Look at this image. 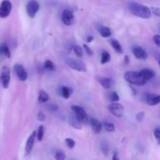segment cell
I'll return each instance as SVG.
<instances>
[{
	"mask_svg": "<svg viewBox=\"0 0 160 160\" xmlns=\"http://www.w3.org/2000/svg\"><path fill=\"white\" fill-rule=\"evenodd\" d=\"M128 8L133 15L143 19H149L152 16L151 9L145 5L135 2H131L128 4Z\"/></svg>",
	"mask_w": 160,
	"mask_h": 160,
	"instance_id": "cell-1",
	"label": "cell"
},
{
	"mask_svg": "<svg viewBox=\"0 0 160 160\" xmlns=\"http://www.w3.org/2000/svg\"><path fill=\"white\" fill-rule=\"evenodd\" d=\"M125 81L131 84H135L138 86H143L146 84V81L143 79L140 72L128 71L124 73Z\"/></svg>",
	"mask_w": 160,
	"mask_h": 160,
	"instance_id": "cell-2",
	"label": "cell"
},
{
	"mask_svg": "<svg viewBox=\"0 0 160 160\" xmlns=\"http://www.w3.org/2000/svg\"><path fill=\"white\" fill-rule=\"evenodd\" d=\"M66 63L73 70L79 72H86V66L84 62L79 59H73V58H68L66 59Z\"/></svg>",
	"mask_w": 160,
	"mask_h": 160,
	"instance_id": "cell-3",
	"label": "cell"
},
{
	"mask_svg": "<svg viewBox=\"0 0 160 160\" xmlns=\"http://www.w3.org/2000/svg\"><path fill=\"white\" fill-rule=\"evenodd\" d=\"M0 81L2 85L4 88H8L10 83V69L6 66L2 68L1 74H0Z\"/></svg>",
	"mask_w": 160,
	"mask_h": 160,
	"instance_id": "cell-4",
	"label": "cell"
},
{
	"mask_svg": "<svg viewBox=\"0 0 160 160\" xmlns=\"http://www.w3.org/2000/svg\"><path fill=\"white\" fill-rule=\"evenodd\" d=\"M108 109L112 115L115 116L116 117H119V118L123 117L124 114V108L120 103H118L117 102L109 105Z\"/></svg>",
	"mask_w": 160,
	"mask_h": 160,
	"instance_id": "cell-5",
	"label": "cell"
},
{
	"mask_svg": "<svg viewBox=\"0 0 160 160\" xmlns=\"http://www.w3.org/2000/svg\"><path fill=\"white\" fill-rule=\"evenodd\" d=\"M12 2L9 0H2L0 4V18H6L12 11Z\"/></svg>",
	"mask_w": 160,
	"mask_h": 160,
	"instance_id": "cell-6",
	"label": "cell"
},
{
	"mask_svg": "<svg viewBox=\"0 0 160 160\" xmlns=\"http://www.w3.org/2000/svg\"><path fill=\"white\" fill-rule=\"evenodd\" d=\"M72 110L73 111L76 117H78V120L82 123H86L88 121V117L87 112H85L82 107L79 106H71Z\"/></svg>",
	"mask_w": 160,
	"mask_h": 160,
	"instance_id": "cell-7",
	"label": "cell"
},
{
	"mask_svg": "<svg viewBox=\"0 0 160 160\" xmlns=\"http://www.w3.org/2000/svg\"><path fill=\"white\" fill-rule=\"evenodd\" d=\"M39 8H40V6H39L38 2H37L36 0H31L28 2L26 6V10L28 16L31 18H34L38 12Z\"/></svg>",
	"mask_w": 160,
	"mask_h": 160,
	"instance_id": "cell-8",
	"label": "cell"
},
{
	"mask_svg": "<svg viewBox=\"0 0 160 160\" xmlns=\"http://www.w3.org/2000/svg\"><path fill=\"white\" fill-rule=\"evenodd\" d=\"M13 70L18 79L21 81H25L28 79V73L21 64L17 63L13 66Z\"/></svg>",
	"mask_w": 160,
	"mask_h": 160,
	"instance_id": "cell-9",
	"label": "cell"
},
{
	"mask_svg": "<svg viewBox=\"0 0 160 160\" xmlns=\"http://www.w3.org/2000/svg\"><path fill=\"white\" fill-rule=\"evenodd\" d=\"M62 22L67 26L73 25L74 23V15L73 12L70 9H64L62 14Z\"/></svg>",
	"mask_w": 160,
	"mask_h": 160,
	"instance_id": "cell-10",
	"label": "cell"
},
{
	"mask_svg": "<svg viewBox=\"0 0 160 160\" xmlns=\"http://www.w3.org/2000/svg\"><path fill=\"white\" fill-rule=\"evenodd\" d=\"M36 138H37V132L34 131L31 133V135L28 137V140H27L26 146H25V152H26L27 155L31 154V152H32Z\"/></svg>",
	"mask_w": 160,
	"mask_h": 160,
	"instance_id": "cell-11",
	"label": "cell"
},
{
	"mask_svg": "<svg viewBox=\"0 0 160 160\" xmlns=\"http://www.w3.org/2000/svg\"><path fill=\"white\" fill-rule=\"evenodd\" d=\"M132 51L133 54H134V56H135L137 59L145 60V59H147V58H148V54H147L146 51L141 46L134 47Z\"/></svg>",
	"mask_w": 160,
	"mask_h": 160,
	"instance_id": "cell-12",
	"label": "cell"
},
{
	"mask_svg": "<svg viewBox=\"0 0 160 160\" xmlns=\"http://www.w3.org/2000/svg\"><path fill=\"white\" fill-rule=\"evenodd\" d=\"M145 102L149 106H156L160 103V95L155 94H149L145 97Z\"/></svg>",
	"mask_w": 160,
	"mask_h": 160,
	"instance_id": "cell-13",
	"label": "cell"
},
{
	"mask_svg": "<svg viewBox=\"0 0 160 160\" xmlns=\"http://www.w3.org/2000/svg\"><path fill=\"white\" fill-rule=\"evenodd\" d=\"M140 73L142 78H143V79L146 82H148L149 81H151L156 76L155 72L152 70H150V69H144V70H141Z\"/></svg>",
	"mask_w": 160,
	"mask_h": 160,
	"instance_id": "cell-14",
	"label": "cell"
},
{
	"mask_svg": "<svg viewBox=\"0 0 160 160\" xmlns=\"http://www.w3.org/2000/svg\"><path fill=\"white\" fill-rule=\"evenodd\" d=\"M96 80L104 88L109 89L112 87V81L111 78H105V77H97Z\"/></svg>",
	"mask_w": 160,
	"mask_h": 160,
	"instance_id": "cell-15",
	"label": "cell"
},
{
	"mask_svg": "<svg viewBox=\"0 0 160 160\" xmlns=\"http://www.w3.org/2000/svg\"><path fill=\"white\" fill-rule=\"evenodd\" d=\"M69 123L71 125L73 128H76V129H81V123L79 120L78 119V117H76L75 114H73V115H70V117H69Z\"/></svg>",
	"mask_w": 160,
	"mask_h": 160,
	"instance_id": "cell-16",
	"label": "cell"
},
{
	"mask_svg": "<svg viewBox=\"0 0 160 160\" xmlns=\"http://www.w3.org/2000/svg\"><path fill=\"white\" fill-rule=\"evenodd\" d=\"M91 125H92V131L95 134H99L102 131V125L101 122H99V120H96V119H92Z\"/></svg>",
	"mask_w": 160,
	"mask_h": 160,
	"instance_id": "cell-17",
	"label": "cell"
},
{
	"mask_svg": "<svg viewBox=\"0 0 160 160\" xmlns=\"http://www.w3.org/2000/svg\"><path fill=\"white\" fill-rule=\"evenodd\" d=\"M0 56H5L6 58L11 57L10 49L6 44H1L0 45Z\"/></svg>",
	"mask_w": 160,
	"mask_h": 160,
	"instance_id": "cell-18",
	"label": "cell"
},
{
	"mask_svg": "<svg viewBox=\"0 0 160 160\" xmlns=\"http://www.w3.org/2000/svg\"><path fill=\"white\" fill-rule=\"evenodd\" d=\"M110 43L113 49L116 51V52H117L118 54H122L123 53V48H122V45H120V43L118 41L116 40V39H112L110 41Z\"/></svg>",
	"mask_w": 160,
	"mask_h": 160,
	"instance_id": "cell-19",
	"label": "cell"
},
{
	"mask_svg": "<svg viewBox=\"0 0 160 160\" xmlns=\"http://www.w3.org/2000/svg\"><path fill=\"white\" fill-rule=\"evenodd\" d=\"M72 93H73V90L70 88L67 87V86H63L61 89V95L66 99H68Z\"/></svg>",
	"mask_w": 160,
	"mask_h": 160,
	"instance_id": "cell-20",
	"label": "cell"
},
{
	"mask_svg": "<svg viewBox=\"0 0 160 160\" xmlns=\"http://www.w3.org/2000/svg\"><path fill=\"white\" fill-rule=\"evenodd\" d=\"M48 100H49V95H48V94L46 92H45V91L41 90L38 95L39 102L45 103V102H47Z\"/></svg>",
	"mask_w": 160,
	"mask_h": 160,
	"instance_id": "cell-21",
	"label": "cell"
},
{
	"mask_svg": "<svg viewBox=\"0 0 160 160\" xmlns=\"http://www.w3.org/2000/svg\"><path fill=\"white\" fill-rule=\"evenodd\" d=\"M98 31H99L100 34H101V36L102 38H109L112 34L110 29L109 28H107V27H101Z\"/></svg>",
	"mask_w": 160,
	"mask_h": 160,
	"instance_id": "cell-22",
	"label": "cell"
},
{
	"mask_svg": "<svg viewBox=\"0 0 160 160\" xmlns=\"http://www.w3.org/2000/svg\"><path fill=\"white\" fill-rule=\"evenodd\" d=\"M100 147H101V150L102 152L103 155L104 156H107L108 153H109V144H108L107 141L106 140H102L100 143Z\"/></svg>",
	"mask_w": 160,
	"mask_h": 160,
	"instance_id": "cell-23",
	"label": "cell"
},
{
	"mask_svg": "<svg viewBox=\"0 0 160 160\" xmlns=\"http://www.w3.org/2000/svg\"><path fill=\"white\" fill-rule=\"evenodd\" d=\"M111 59L110 54L108 52H103L102 53V57H101V63L102 64H106L109 62Z\"/></svg>",
	"mask_w": 160,
	"mask_h": 160,
	"instance_id": "cell-24",
	"label": "cell"
},
{
	"mask_svg": "<svg viewBox=\"0 0 160 160\" xmlns=\"http://www.w3.org/2000/svg\"><path fill=\"white\" fill-rule=\"evenodd\" d=\"M44 68L48 71H53L55 70V65L51 60H46L44 62Z\"/></svg>",
	"mask_w": 160,
	"mask_h": 160,
	"instance_id": "cell-25",
	"label": "cell"
},
{
	"mask_svg": "<svg viewBox=\"0 0 160 160\" xmlns=\"http://www.w3.org/2000/svg\"><path fill=\"white\" fill-rule=\"evenodd\" d=\"M103 127H104L106 131H108V132H114L116 130L114 124L109 123V122H104L103 123Z\"/></svg>",
	"mask_w": 160,
	"mask_h": 160,
	"instance_id": "cell-26",
	"label": "cell"
},
{
	"mask_svg": "<svg viewBox=\"0 0 160 160\" xmlns=\"http://www.w3.org/2000/svg\"><path fill=\"white\" fill-rule=\"evenodd\" d=\"M44 129H45V128H44L43 125L39 126L38 130V132H37V139L38 142H41V141H42V139H43Z\"/></svg>",
	"mask_w": 160,
	"mask_h": 160,
	"instance_id": "cell-27",
	"label": "cell"
},
{
	"mask_svg": "<svg viewBox=\"0 0 160 160\" xmlns=\"http://www.w3.org/2000/svg\"><path fill=\"white\" fill-rule=\"evenodd\" d=\"M73 51H74L75 54H76L77 56L78 57H83V55H84V52H83V49L80 45H75L73 47Z\"/></svg>",
	"mask_w": 160,
	"mask_h": 160,
	"instance_id": "cell-28",
	"label": "cell"
},
{
	"mask_svg": "<svg viewBox=\"0 0 160 160\" xmlns=\"http://www.w3.org/2000/svg\"><path fill=\"white\" fill-rule=\"evenodd\" d=\"M65 143H66V145H67V146L70 148H74L75 145H76V143H75V141L73 140L72 138H66Z\"/></svg>",
	"mask_w": 160,
	"mask_h": 160,
	"instance_id": "cell-29",
	"label": "cell"
},
{
	"mask_svg": "<svg viewBox=\"0 0 160 160\" xmlns=\"http://www.w3.org/2000/svg\"><path fill=\"white\" fill-rule=\"evenodd\" d=\"M55 158L57 160H63L66 159V154L63 151H58L55 155Z\"/></svg>",
	"mask_w": 160,
	"mask_h": 160,
	"instance_id": "cell-30",
	"label": "cell"
},
{
	"mask_svg": "<svg viewBox=\"0 0 160 160\" xmlns=\"http://www.w3.org/2000/svg\"><path fill=\"white\" fill-rule=\"evenodd\" d=\"M47 109L51 112H56L59 109V106L56 104H54V103H50V104H48L46 106Z\"/></svg>",
	"mask_w": 160,
	"mask_h": 160,
	"instance_id": "cell-31",
	"label": "cell"
},
{
	"mask_svg": "<svg viewBox=\"0 0 160 160\" xmlns=\"http://www.w3.org/2000/svg\"><path fill=\"white\" fill-rule=\"evenodd\" d=\"M154 136L155 138L156 139L158 145H160V127H158L155 129L154 131Z\"/></svg>",
	"mask_w": 160,
	"mask_h": 160,
	"instance_id": "cell-32",
	"label": "cell"
},
{
	"mask_svg": "<svg viewBox=\"0 0 160 160\" xmlns=\"http://www.w3.org/2000/svg\"><path fill=\"white\" fill-rule=\"evenodd\" d=\"M110 99H111V101L113 102H118L119 100H120V96H119V95L117 94V92H112V94H111V95H110Z\"/></svg>",
	"mask_w": 160,
	"mask_h": 160,
	"instance_id": "cell-33",
	"label": "cell"
},
{
	"mask_svg": "<svg viewBox=\"0 0 160 160\" xmlns=\"http://www.w3.org/2000/svg\"><path fill=\"white\" fill-rule=\"evenodd\" d=\"M151 11L154 15L156 16V17H160V9L159 7H152Z\"/></svg>",
	"mask_w": 160,
	"mask_h": 160,
	"instance_id": "cell-34",
	"label": "cell"
},
{
	"mask_svg": "<svg viewBox=\"0 0 160 160\" xmlns=\"http://www.w3.org/2000/svg\"><path fill=\"white\" fill-rule=\"evenodd\" d=\"M37 119L39 120V121H41V122L44 121V120H45V113H44V112H42V111H40V112H39L38 113Z\"/></svg>",
	"mask_w": 160,
	"mask_h": 160,
	"instance_id": "cell-35",
	"label": "cell"
},
{
	"mask_svg": "<svg viewBox=\"0 0 160 160\" xmlns=\"http://www.w3.org/2000/svg\"><path fill=\"white\" fill-rule=\"evenodd\" d=\"M83 46H84V49H85L87 54H88L89 56H92V55L93 54V51H92V49L88 46V45H87L86 44H84V45H83Z\"/></svg>",
	"mask_w": 160,
	"mask_h": 160,
	"instance_id": "cell-36",
	"label": "cell"
},
{
	"mask_svg": "<svg viewBox=\"0 0 160 160\" xmlns=\"http://www.w3.org/2000/svg\"><path fill=\"white\" fill-rule=\"evenodd\" d=\"M144 117H145V112H140L137 114V116H136V120H137L138 121L141 122L144 119Z\"/></svg>",
	"mask_w": 160,
	"mask_h": 160,
	"instance_id": "cell-37",
	"label": "cell"
},
{
	"mask_svg": "<svg viewBox=\"0 0 160 160\" xmlns=\"http://www.w3.org/2000/svg\"><path fill=\"white\" fill-rule=\"evenodd\" d=\"M153 41L158 47H160V35H155L153 37Z\"/></svg>",
	"mask_w": 160,
	"mask_h": 160,
	"instance_id": "cell-38",
	"label": "cell"
},
{
	"mask_svg": "<svg viewBox=\"0 0 160 160\" xmlns=\"http://www.w3.org/2000/svg\"><path fill=\"white\" fill-rule=\"evenodd\" d=\"M93 40H94V37L92 35H89L88 37L87 38V42H88V43L92 42Z\"/></svg>",
	"mask_w": 160,
	"mask_h": 160,
	"instance_id": "cell-39",
	"label": "cell"
},
{
	"mask_svg": "<svg viewBox=\"0 0 160 160\" xmlns=\"http://www.w3.org/2000/svg\"><path fill=\"white\" fill-rule=\"evenodd\" d=\"M130 59H129V56H125L124 57V63L125 64H129Z\"/></svg>",
	"mask_w": 160,
	"mask_h": 160,
	"instance_id": "cell-40",
	"label": "cell"
},
{
	"mask_svg": "<svg viewBox=\"0 0 160 160\" xmlns=\"http://www.w3.org/2000/svg\"><path fill=\"white\" fill-rule=\"evenodd\" d=\"M112 159H113V160H119V157H118V156H117V152H114L113 157H112Z\"/></svg>",
	"mask_w": 160,
	"mask_h": 160,
	"instance_id": "cell-41",
	"label": "cell"
},
{
	"mask_svg": "<svg viewBox=\"0 0 160 160\" xmlns=\"http://www.w3.org/2000/svg\"><path fill=\"white\" fill-rule=\"evenodd\" d=\"M158 62H159V65L160 66V57L158 59Z\"/></svg>",
	"mask_w": 160,
	"mask_h": 160,
	"instance_id": "cell-42",
	"label": "cell"
}]
</instances>
